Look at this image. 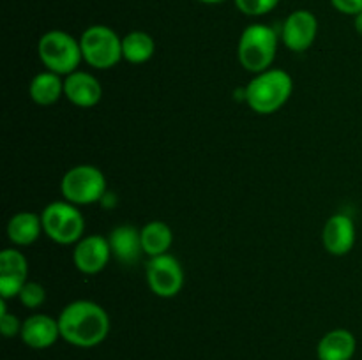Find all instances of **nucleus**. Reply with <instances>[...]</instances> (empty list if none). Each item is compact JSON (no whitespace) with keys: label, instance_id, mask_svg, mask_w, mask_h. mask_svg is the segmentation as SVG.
I'll use <instances>...</instances> for the list:
<instances>
[{"label":"nucleus","instance_id":"obj_26","mask_svg":"<svg viewBox=\"0 0 362 360\" xmlns=\"http://www.w3.org/2000/svg\"><path fill=\"white\" fill-rule=\"evenodd\" d=\"M202 4H207V6H218V4H223L225 0H198Z\"/></svg>","mask_w":362,"mask_h":360},{"label":"nucleus","instance_id":"obj_25","mask_svg":"<svg viewBox=\"0 0 362 360\" xmlns=\"http://www.w3.org/2000/svg\"><path fill=\"white\" fill-rule=\"evenodd\" d=\"M354 27H356L357 34L362 35V13L357 14V16H354Z\"/></svg>","mask_w":362,"mask_h":360},{"label":"nucleus","instance_id":"obj_3","mask_svg":"<svg viewBox=\"0 0 362 360\" xmlns=\"http://www.w3.org/2000/svg\"><path fill=\"white\" fill-rule=\"evenodd\" d=\"M279 37L272 27L265 23L247 25L239 37L237 59L247 73H264L271 69L278 53Z\"/></svg>","mask_w":362,"mask_h":360},{"label":"nucleus","instance_id":"obj_16","mask_svg":"<svg viewBox=\"0 0 362 360\" xmlns=\"http://www.w3.org/2000/svg\"><path fill=\"white\" fill-rule=\"evenodd\" d=\"M357 349V339L346 328H334L322 335L317 346L318 360H352Z\"/></svg>","mask_w":362,"mask_h":360},{"label":"nucleus","instance_id":"obj_24","mask_svg":"<svg viewBox=\"0 0 362 360\" xmlns=\"http://www.w3.org/2000/svg\"><path fill=\"white\" fill-rule=\"evenodd\" d=\"M331 4L338 13L346 16H357L362 13V0H331Z\"/></svg>","mask_w":362,"mask_h":360},{"label":"nucleus","instance_id":"obj_9","mask_svg":"<svg viewBox=\"0 0 362 360\" xmlns=\"http://www.w3.org/2000/svg\"><path fill=\"white\" fill-rule=\"evenodd\" d=\"M318 34V20L311 11L297 9L286 16L281 28V41L290 52L303 53L313 46Z\"/></svg>","mask_w":362,"mask_h":360},{"label":"nucleus","instance_id":"obj_22","mask_svg":"<svg viewBox=\"0 0 362 360\" xmlns=\"http://www.w3.org/2000/svg\"><path fill=\"white\" fill-rule=\"evenodd\" d=\"M237 9L246 16H265L278 7L279 0H233Z\"/></svg>","mask_w":362,"mask_h":360},{"label":"nucleus","instance_id":"obj_21","mask_svg":"<svg viewBox=\"0 0 362 360\" xmlns=\"http://www.w3.org/2000/svg\"><path fill=\"white\" fill-rule=\"evenodd\" d=\"M20 302L28 309H37L45 304L46 300V289L41 282L37 281H27L21 288L20 295H18Z\"/></svg>","mask_w":362,"mask_h":360},{"label":"nucleus","instance_id":"obj_20","mask_svg":"<svg viewBox=\"0 0 362 360\" xmlns=\"http://www.w3.org/2000/svg\"><path fill=\"white\" fill-rule=\"evenodd\" d=\"M156 41L144 30H133L122 37V59L129 64H145L154 56Z\"/></svg>","mask_w":362,"mask_h":360},{"label":"nucleus","instance_id":"obj_18","mask_svg":"<svg viewBox=\"0 0 362 360\" xmlns=\"http://www.w3.org/2000/svg\"><path fill=\"white\" fill-rule=\"evenodd\" d=\"M28 95L37 106H52L64 95V80L60 74L42 71L32 78Z\"/></svg>","mask_w":362,"mask_h":360},{"label":"nucleus","instance_id":"obj_17","mask_svg":"<svg viewBox=\"0 0 362 360\" xmlns=\"http://www.w3.org/2000/svg\"><path fill=\"white\" fill-rule=\"evenodd\" d=\"M42 232L41 214L35 212H18L7 222V239L18 247H27L37 242Z\"/></svg>","mask_w":362,"mask_h":360},{"label":"nucleus","instance_id":"obj_13","mask_svg":"<svg viewBox=\"0 0 362 360\" xmlns=\"http://www.w3.org/2000/svg\"><path fill=\"white\" fill-rule=\"evenodd\" d=\"M64 97L78 108H94L103 97V87L94 74L78 69L64 78Z\"/></svg>","mask_w":362,"mask_h":360},{"label":"nucleus","instance_id":"obj_7","mask_svg":"<svg viewBox=\"0 0 362 360\" xmlns=\"http://www.w3.org/2000/svg\"><path fill=\"white\" fill-rule=\"evenodd\" d=\"M60 193L64 200L76 207L101 203L106 194V176L98 166L76 164L64 173Z\"/></svg>","mask_w":362,"mask_h":360},{"label":"nucleus","instance_id":"obj_15","mask_svg":"<svg viewBox=\"0 0 362 360\" xmlns=\"http://www.w3.org/2000/svg\"><path fill=\"white\" fill-rule=\"evenodd\" d=\"M112 254L124 265H134L140 260L144 247H141V233L133 224H120L110 232L108 235Z\"/></svg>","mask_w":362,"mask_h":360},{"label":"nucleus","instance_id":"obj_8","mask_svg":"<svg viewBox=\"0 0 362 360\" xmlns=\"http://www.w3.org/2000/svg\"><path fill=\"white\" fill-rule=\"evenodd\" d=\"M145 275L151 292L159 299H173L184 288V268L170 253L151 258L145 265Z\"/></svg>","mask_w":362,"mask_h":360},{"label":"nucleus","instance_id":"obj_5","mask_svg":"<svg viewBox=\"0 0 362 360\" xmlns=\"http://www.w3.org/2000/svg\"><path fill=\"white\" fill-rule=\"evenodd\" d=\"M42 232L59 246H71L85 236V217L69 201H52L41 212Z\"/></svg>","mask_w":362,"mask_h":360},{"label":"nucleus","instance_id":"obj_23","mask_svg":"<svg viewBox=\"0 0 362 360\" xmlns=\"http://www.w3.org/2000/svg\"><path fill=\"white\" fill-rule=\"evenodd\" d=\"M21 325H23V321L18 320V316H14V314H9L7 311L0 313V330H2L4 337L11 339L14 335H20Z\"/></svg>","mask_w":362,"mask_h":360},{"label":"nucleus","instance_id":"obj_10","mask_svg":"<svg viewBox=\"0 0 362 360\" xmlns=\"http://www.w3.org/2000/svg\"><path fill=\"white\" fill-rule=\"evenodd\" d=\"M112 256L108 236L85 235L80 242L74 244L73 263L85 275H95L105 270Z\"/></svg>","mask_w":362,"mask_h":360},{"label":"nucleus","instance_id":"obj_1","mask_svg":"<svg viewBox=\"0 0 362 360\" xmlns=\"http://www.w3.org/2000/svg\"><path fill=\"white\" fill-rule=\"evenodd\" d=\"M60 339L76 348H94L110 334V316L92 300H74L59 314Z\"/></svg>","mask_w":362,"mask_h":360},{"label":"nucleus","instance_id":"obj_6","mask_svg":"<svg viewBox=\"0 0 362 360\" xmlns=\"http://www.w3.org/2000/svg\"><path fill=\"white\" fill-rule=\"evenodd\" d=\"M85 64L98 71H108L122 59V37L108 25H90L80 35Z\"/></svg>","mask_w":362,"mask_h":360},{"label":"nucleus","instance_id":"obj_4","mask_svg":"<svg viewBox=\"0 0 362 360\" xmlns=\"http://www.w3.org/2000/svg\"><path fill=\"white\" fill-rule=\"evenodd\" d=\"M37 56L46 71L67 76L78 71L83 60L80 39L73 37L66 30H48L37 41Z\"/></svg>","mask_w":362,"mask_h":360},{"label":"nucleus","instance_id":"obj_14","mask_svg":"<svg viewBox=\"0 0 362 360\" xmlns=\"http://www.w3.org/2000/svg\"><path fill=\"white\" fill-rule=\"evenodd\" d=\"M20 337L23 344L32 349L52 348L60 339L59 320L49 314H32L23 320Z\"/></svg>","mask_w":362,"mask_h":360},{"label":"nucleus","instance_id":"obj_19","mask_svg":"<svg viewBox=\"0 0 362 360\" xmlns=\"http://www.w3.org/2000/svg\"><path fill=\"white\" fill-rule=\"evenodd\" d=\"M140 233L144 254H147L148 258L166 254L173 244L172 228L163 221H148L147 224L140 229Z\"/></svg>","mask_w":362,"mask_h":360},{"label":"nucleus","instance_id":"obj_2","mask_svg":"<svg viewBox=\"0 0 362 360\" xmlns=\"http://www.w3.org/2000/svg\"><path fill=\"white\" fill-rule=\"evenodd\" d=\"M293 92V80L286 71L271 69L255 74L244 88V101L258 115H272L288 102Z\"/></svg>","mask_w":362,"mask_h":360},{"label":"nucleus","instance_id":"obj_11","mask_svg":"<svg viewBox=\"0 0 362 360\" xmlns=\"http://www.w3.org/2000/svg\"><path fill=\"white\" fill-rule=\"evenodd\" d=\"M28 281V261L21 251L7 247L0 253V299L9 300L20 295Z\"/></svg>","mask_w":362,"mask_h":360},{"label":"nucleus","instance_id":"obj_12","mask_svg":"<svg viewBox=\"0 0 362 360\" xmlns=\"http://www.w3.org/2000/svg\"><path fill=\"white\" fill-rule=\"evenodd\" d=\"M356 224L346 214H334L322 229V244L332 256H345L356 246Z\"/></svg>","mask_w":362,"mask_h":360}]
</instances>
